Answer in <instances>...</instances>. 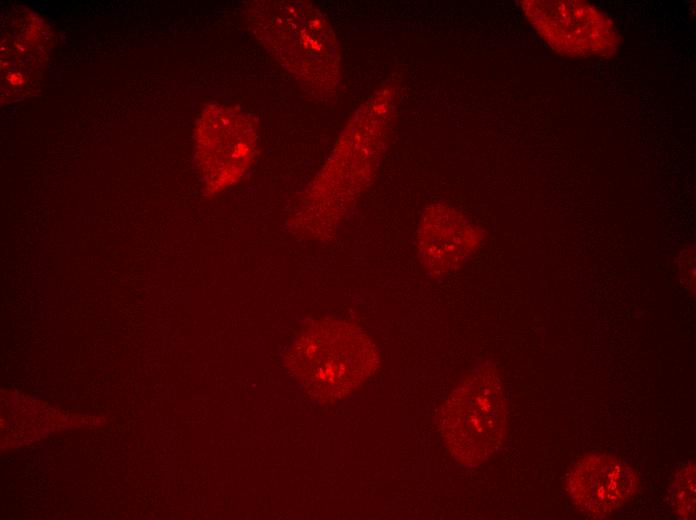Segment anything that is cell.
Masks as SVG:
<instances>
[{
	"mask_svg": "<svg viewBox=\"0 0 696 520\" xmlns=\"http://www.w3.org/2000/svg\"><path fill=\"white\" fill-rule=\"evenodd\" d=\"M249 29L299 83L326 94L340 78L338 42L325 15L308 1H251L245 6Z\"/></svg>",
	"mask_w": 696,
	"mask_h": 520,
	"instance_id": "cell-1",
	"label": "cell"
},
{
	"mask_svg": "<svg viewBox=\"0 0 696 520\" xmlns=\"http://www.w3.org/2000/svg\"><path fill=\"white\" fill-rule=\"evenodd\" d=\"M437 423L453 458L477 466L497 452L506 437L507 408L495 364H476L441 404Z\"/></svg>",
	"mask_w": 696,
	"mask_h": 520,
	"instance_id": "cell-2",
	"label": "cell"
},
{
	"mask_svg": "<svg viewBox=\"0 0 696 520\" xmlns=\"http://www.w3.org/2000/svg\"><path fill=\"white\" fill-rule=\"evenodd\" d=\"M294 366L304 385L320 398L339 399L363 384L377 369L375 345L358 327L319 321L297 341Z\"/></svg>",
	"mask_w": 696,
	"mask_h": 520,
	"instance_id": "cell-3",
	"label": "cell"
},
{
	"mask_svg": "<svg viewBox=\"0 0 696 520\" xmlns=\"http://www.w3.org/2000/svg\"><path fill=\"white\" fill-rule=\"evenodd\" d=\"M521 8L539 37L568 58L613 57L621 45L613 20L579 0H525Z\"/></svg>",
	"mask_w": 696,
	"mask_h": 520,
	"instance_id": "cell-4",
	"label": "cell"
},
{
	"mask_svg": "<svg viewBox=\"0 0 696 520\" xmlns=\"http://www.w3.org/2000/svg\"><path fill=\"white\" fill-rule=\"evenodd\" d=\"M256 130L237 108L212 104L195 127V157L207 189L220 191L250 167L256 152Z\"/></svg>",
	"mask_w": 696,
	"mask_h": 520,
	"instance_id": "cell-5",
	"label": "cell"
},
{
	"mask_svg": "<svg viewBox=\"0 0 696 520\" xmlns=\"http://www.w3.org/2000/svg\"><path fill=\"white\" fill-rule=\"evenodd\" d=\"M484 230L453 205L437 201L424 208L414 237L420 266L428 278L461 270L484 240Z\"/></svg>",
	"mask_w": 696,
	"mask_h": 520,
	"instance_id": "cell-6",
	"label": "cell"
},
{
	"mask_svg": "<svg viewBox=\"0 0 696 520\" xmlns=\"http://www.w3.org/2000/svg\"><path fill=\"white\" fill-rule=\"evenodd\" d=\"M565 488L581 514L602 519L634 498L639 490V479L621 458L606 453H587L569 466Z\"/></svg>",
	"mask_w": 696,
	"mask_h": 520,
	"instance_id": "cell-7",
	"label": "cell"
},
{
	"mask_svg": "<svg viewBox=\"0 0 696 520\" xmlns=\"http://www.w3.org/2000/svg\"><path fill=\"white\" fill-rule=\"evenodd\" d=\"M695 462L688 460L675 470L668 494L675 514L682 519H695Z\"/></svg>",
	"mask_w": 696,
	"mask_h": 520,
	"instance_id": "cell-8",
	"label": "cell"
}]
</instances>
